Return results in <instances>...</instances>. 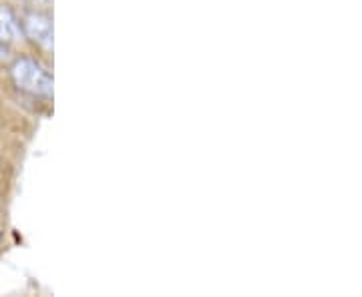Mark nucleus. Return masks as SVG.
Returning a JSON list of instances; mask_svg holds the SVG:
<instances>
[{
    "mask_svg": "<svg viewBox=\"0 0 362 297\" xmlns=\"http://www.w3.org/2000/svg\"><path fill=\"white\" fill-rule=\"evenodd\" d=\"M25 39L23 26L6 6H0V42L4 44H18Z\"/></svg>",
    "mask_w": 362,
    "mask_h": 297,
    "instance_id": "obj_3",
    "label": "nucleus"
},
{
    "mask_svg": "<svg viewBox=\"0 0 362 297\" xmlns=\"http://www.w3.org/2000/svg\"><path fill=\"white\" fill-rule=\"evenodd\" d=\"M11 78L18 91L28 92L33 97H42V99L52 97V87H54L52 75L39 61L30 56H23L14 61L11 66Z\"/></svg>",
    "mask_w": 362,
    "mask_h": 297,
    "instance_id": "obj_1",
    "label": "nucleus"
},
{
    "mask_svg": "<svg viewBox=\"0 0 362 297\" xmlns=\"http://www.w3.org/2000/svg\"><path fill=\"white\" fill-rule=\"evenodd\" d=\"M21 26L25 37H28L35 44H39L45 51H52V18L49 14L39 11L26 13Z\"/></svg>",
    "mask_w": 362,
    "mask_h": 297,
    "instance_id": "obj_2",
    "label": "nucleus"
},
{
    "mask_svg": "<svg viewBox=\"0 0 362 297\" xmlns=\"http://www.w3.org/2000/svg\"><path fill=\"white\" fill-rule=\"evenodd\" d=\"M6 59H8V51H6L4 42H0V63H4Z\"/></svg>",
    "mask_w": 362,
    "mask_h": 297,
    "instance_id": "obj_4",
    "label": "nucleus"
}]
</instances>
